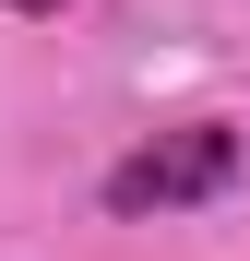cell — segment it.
<instances>
[{
    "mask_svg": "<svg viewBox=\"0 0 250 261\" xmlns=\"http://www.w3.org/2000/svg\"><path fill=\"white\" fill-rule=\"evenodd\" d=\"M238 166H250V143L226 119H191V130H155V143H131L107 166V214H191V202H226L238 190Z\"/></svg>",
    "mask_w": 250,
    "mask_h": 261,
    "instance_id": "6da1fadb",
    "label": "cell"
},
{
    "mask_svg": "<svg viewBox=\"0 0 250 261\" xmlns=\"http://www.w3.org/2000/svg\"><path fill=\"white\" fill-rule=\"evenodd\" d=\"M0 12H72V0H0Z\"/></svg>",
    "mask_w": 250,
    "mask_h": 261,
    "instance_id": "7a4b0ae2",
    "label": "cell"
}]
</instances>
